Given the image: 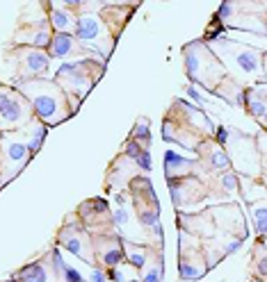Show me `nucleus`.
<instances>
[{
	"label": "nucleus",
	"instance_id": "b1692460",
	"mask_svg": "<svg viewBox=\"0 0 267 282\" xmlns=\"http://www.w3.org/2000/svg\"><path fill=\"white\" fill-rule=\"evenodd\" d=\"M110 278H112V280H117V282H121V280H124V276H121L119 271H110Z\"/></svg>",
	"mask_w": 267,
	"mask_h": 282
},
{
	"label": "nucleus",
	"instance_id": "ddd939ff",
	"mask_svg": "<svg viewBox=\"0 0 267 282\" xmlns=\"http://www.w3.org/2000/svg\"><path fill=\"white\" fill-rule=\"evenodd\" d=\"M121 246H124V255L133 262V266L142 269V266L146 264V253H144V248L135 246V244H131V241H121Z\"/></svg>",
	"mask_w": 267,
	"mask_h": 282
},
{
	"label": "nucleus",
	"instance_id": "9b49d317",
	"mask_svg": "<svg viewBox=\"0 0 267 282\" xmlns=\"http://www.w3.org/2000/svg\"><path fill=\"white\" fill-rule=\"evenodd\" d=\"M244 98H247L249 112L263 121V118H265V91H263V87H258V91H254V89H251V91H244Z\"/></svg>",
	"mask_w": 267,
	"mask_h": 282
},
{
	"label": "nucleus",
	"instance_id": "7ed1b4c3",
	"mask_svg": "<svg viewBox=\"0 0 267 282\" xmlns=\"http://www.w3.org/2000/svg\"><path fill=\"white\" fill-rule=\"evenodd\" d=\"M101 70H103V64H96V62L87 59V62L64 64L62 69L57 70L55 80H57L59 84H64L66 91H78V94L83 96V94H87L89 87L96 82L94 77H89V73L98 77V75H101Z\"/></svg>",
	"mask_w": 267,
	"mask_h": 282
},
{
	"label": "nucleus",
	"instance_id": "2eb2a0df",
	"mask_svg": "<svg viewBox=\"0 0 267 282\" xmlns=\"http://www.w3.org/2000/svg\"><path fill=\"white\" fill-rule=\"evenodd\" d=\"M28 155H30V150L25 143H18V141L7 143V159H12V162H25Z\"/></svg>",
	"mask_w": 267,
	"mask_h": 282
},
{
	"label": "nucleus",
	"instance_id": "a211bd4d",
	"mask_svg": "<svg viewBox=\"0 0 267 282\" xmlns=\"http://www.w3.org/2000/svg\"><path fill=\"white\" fill-rule=\"evenodd\" d=\"M254 221H256V228H258V235L265 237V205H258V207H256Z\"/></svg>",
	"mask_w": 267,
	"mask_h": 282
},
{
	"label": "nucleus",
	"instance_id": "f3484780",
	"mask_svg": "<svg viewBox=\"0 0 267 282\" xmlns=\"http://www.w3.org/2000/svg\"><path fill=\"white\" fill-rule=\"evenodd\" d=\"M144 282H162V255H158V262L146 271Z\"/></svg>",
	"mask_w": 267,
	"mask_h": 282
},
{
	"label": "nucleus",
	"instance_id": "6ab92c4d",
	"mask_svg": "<svg viewBox=\"0 0 267 282\" xmlns=\"http://www.w3.org/2000/svg\"><path fill=\"white\" fill-rule=\"evenodd\" d=\"M222 182H224V187L228 189V191H233V189H237V176L235 173H228V176H224Z\"/></svg>",
	"mask_w": 267,
	"mask_h": 282
},
{
	"label": "nucleus",
	"instance_id": "dca6fc26",
	"mask_svg": "<svg viewBox=\"0 0 267 282\" xmlns=\"http://www.w3.org/2000/svg\"><path fill=\"white\" fill-rule=\"evenodd\" d=\"M210 166L217 171H224L231 166V159H228V155H226L224 150H215V153L210 155Z\"/></svg>",
	"mask_w": 267,
	"mask_h": 282
},
{
	"label": "nucleus",
	"instance_id": "6e6552de",
	"mask_svg": "<svg viewBox=\"0 0 267 282\" xmlns=\"http://www.w3.org/2000/svg\"><path fill=\"white\" fill-rule=\"evenodd\" d=\"M21 59H23V73H28V75H39V73L48 70V55L37 48L21 50Z\"/></svg>",
	"mask_w": 267,
	"mask_h": 282
},
{
	"label": "nucleus",
	"instance_id": "5701e85b",
	"mask_svg": "<svg viewBox=\"0 0 267 282\" xmlns=\"http://www.w3.org/2000/svg\"><path fill=\"white\" fill-rule=\"evenodd\" d=\"M187 94H190L192 98L196 100V103H203V96L199 94V91H196V87H187Z\"/></svg>",
	"mask_w": 267,
	"mask_h": 282
},
{
	"label": "nucleus",
	"instance_id": "4be33fe9",
	"mask_svg": "<svg viewBox=\"0 0 267 282\" xmlns=\"http://www.w3.org/2000/svg\"><path fill=\"white\" fill-rule=\"evenodd\" d=\"M89 280H91V282H105V280H107V276H105V273H103V271H94Z\"/></svg>",
	"mask_w": 267,
	"mask_h": 282
},
{
	"label": "nucleus",
	"instance_id": "412c9836",
	"mask_svg": "<svg viewBox=\"0 0 267 282\" xmlns=\"http://www.w3.org/2000/svg\"><path fill=\"white\" fill-rule=\"evenodd\" d=\"M114 221H117V223H128V214H126V210H119L117 214H114Z\"/></svg>",
	"mask_w": 267,
	"mask_h": 282
},
{
	"label": "nucleus",
	"instance_id": "f8f14e48",
	"mask_svg": "<svg viewBox=\"0 0 267 282\" xmlns=\"http://www.w3.org/2000/svg\"><path fill=\"white\" fill-rule=\"evenodd\" d=\"M192 164H194V162H190V159H185V157H178V155L172 153V150L167 153V176L169 177L185 176V173L192 169Z\"/></svg>",
	"mask_w": 267,
	"mask_h": 282
},
{
	"label": "nucleus",
	"instance_id": "423d86ee",
	"mask_svg": "<svg viewBox=\"0 0 267 282\" xmlns=\"http://www.w3.org/2000/svg\"><path fill=\"white\" fill-rule=\"evenodd\" d=\"M226 48H231V57L235 59V64L244 70V73H258L263 70V55L251 50V48H242L235 43H224Z\"/></svg>",
	"mask_w": 267,
	"mask_h": 282
},
{
	"label": "nucleus",
	"instance_id": "f03ea898",
	"mask_svg": "<svg viewBox=\"0 0 267 282\" xmlns=\"http://www.w3.org/2000/svg\"><path fill=\"white\" fill-rule=\"evenodd\" d=\"M185 64H187V73H190L192 80L208 89H210V80H208L210 73H215L217 80L224 75V69L220 66L217 57H215L203 43H192V46L185 50Z\"/></svg>",
	"mask_w": 267,
	"mask_h": 282
},
{
	"label": "nucleus",
	"instance_id": "9d476101",
	"mask_svg": "<svg viewBox=\"0 0 267 282\" xmlns=\"http://www.w3.org/2000/svg\"><path fill=\"white\" fill-rule=\"evenodd\" d=\"M16 282H48V271L42 262L25 266L16 273Z\"/></svg>",
	"mask_w": 267,
	"mask_h": 282
},
{
	"label": "nucleus",
	"instance_id": "aec40b11",
	"mask_svg": "<svg viewBox=\"0 0 267 282\" xmlns=\"http://www.w3.org/2000/svg\"><path fill=\"white\" fill-rule=\"evenodd\" d=\"M240 246H242V239H235V241H231V244L226 246V250H224V253H226V255H228V253H235V250H237V248H240Z\"/></svg>",
	"mask_w": 267,
	"mask_h": 282
},
{
	"label": "nucleus",
	"instance_id": "4468645a",
	"mask_svg": "<svg viewBox=\"0 0 267 282\" xmlns=\"http://www.w3.org/2000/svg\"><path fill=\"white\" fill-rule=\"evenodd\" d=\"M50 23H53L59 32H66V30L73 25V18H71V14L62 12V9H53V12H50Z\"/></svg>",
	"mask_w": 267,
	"mask_h": 282
},
{
	"label": "nucleus",
	"instance_id": "0eeeda50",
	"mask_svg": "<svg viewBox=\"0 0 267 282\" xmlns=\"http://www.w3.org/2000/svg\"><path fill=\"white\" fill-rule=\"evenodd\" d=\"M50 55L53 57H66V55H83L85 48L76 41V36L66 35V32H57L50 39Z\"/></svg>",
	"mask_w": 267,
	"mask_h": 282
},
{
	"label": "nucleus",
	"instance_id": "f257e3e1",
	"mask_svg": "<svg viewBox=\"0 0 267 282\" xmlns=\"http://www.w3.org/2000/svg\"><path fill=\"white\" fill-rule=\"evenodd\" d=\"M21 96L30 100L35 114L48 125H55L69 116L64 94H62V89L53 82H46V80H28V82H21Z\"/></svg>",
	"mask_w": 267,
	"mask_h": 282
},
{
	"label": "nucleus",
	"instance_id": "39448f33",
	"mask_svg": "<svg viewBox=\"0 0 267 282\" xmlns=\"http://www.w3.org/2000/svg\"><path fill=\"white\" fill-rule=\"evenodd\" d=\"M59 241H62V246L69 248L71 253H76L80 259L89 262V264L94 262V257H91V248H89V239L80 228H76V225L64 228L62 230V235H59Z\"/></svg>",
	"mask_w": 267,
	"mask_h": 282
},
{
	"label": "nucleus",
	"instance_id": "20e7f679",
	"mask_svg": "<svg viewBox=\"0 0 267 282\" xmlns=\"http://www.w3.org/2000/svg\"><path fill=\"white\" fill-rule=\"evenodd\" d=\"M30 118V107L21 94H7L0 89V128L23 125Z\"/></svg>",
	"mask_w": 267,
	"mask_h": 282
},
{
	"label": "nucleus",
	"instance_id": "1a4fd4ad",
	"mask_svg": "<svg viewBox=\"0 0 267 282\" xmlns=\"http://www.w3.org/2000/svg\"><path fill=\"white\" fill-rule=\"evenodd\" d=\"M101 21L91 14H85L76 21V39H80V41H96L101 36Z\"/></svg>",
	"mask_w": 267,
	"mask_h": 282
}]
</instances>
